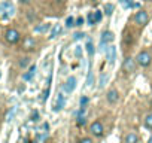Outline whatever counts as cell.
I'll use <instances>...</instances> for the list:
<instances>
[{
  "label": "cell",
  "mask_w": 152,
  "mask_h": 143,
  "mask_svg": "<svg viewBox=\"0 0 152 143\" xmlns=\"http://www.w3.org/2000/svg\"><path fill=\"white\" fill-rule=\"evenodd\" d=\"M136 63L140 67H148L152 63V57H151V54L148 51H142V52H139V55L136 58Z\"/></svg>",
  "instance_id": "1"
},
{
  "label": "cell",
  "mask_w": 152,
  "mask_h": 143,
  "mask_svg": "<svg viewBox=\"0 0 152 143\" xmlns=\"http://www.w3.org/2000/svg\"><path fill=\"white\" fill-rule=\"evenodd\" d=\"M5 39H6V42H9V43H17V42L20 40V33H18L17 30H14V28H9V30L5 33Z\"/></svg>",
  "instance_id": "2"
},
{
  "label": "cell",
  "mask_w": 152,
  "mask_h": 143,
  "mask_svg": "<svg viewBox=\"0 0 152 143\" xmlns=\"http://www.w3.org/2000/svg\"><path fill=\"white\" fill-rule=\"evenodd\" d=\"M90 130H91V133H93L96 137H102V136H103V131H104L103 124H102L100 121H94V122L91 124Z\"/></svg>",
  "instance_id": "3"
},
{
  "label": "cell",
  "mask_w": 152,
  "mask_h": 143,
  "mask_svg": "<svg viewBox=\"0 0 152 143\" xmlns=\"http://www.w3.org/2000/svg\"><path fill=\"white\" fill-rule=\"evenodd\" d=\"M14 6L9 3V2H3L2 5H0V12L3 14V17L5 18H8V17H11V15H14Z\"/></svg>",
  "instance_id": "4"
},
{
  "label": "cell",
  "mask_w": 152,
  "mask_h": 143,
  "mask_svg": "<svg viewBox=\"0 0 152 143\" xmlns=\"http://www.w3.org/2000/svg\"><path fill=\"white\" fill-rule=\"evenodd\" d=\"M134 21H136L139 26H145V24H148L149 17H148V14H146L145 11H139V12L136 14V17H134Z\"/></svg>",
  "instance_id": "5"
},
{
  "label": "cell",
  "mask_w": 152,
  "mask_h": 143,
  "mask_svg": "<svg viewBox=\"0 0 152 143\" xmlns=\"http://www.w3.org/2000/svg\"><path fill=\"white\" fill-rule=\"evenodd\" d=\"M136 60H133L131 57H127L125 60H124V64H122V69L125 70V72H134V69H136Z\"/></svg>",
  "instance_id": "6"
},
{
  "label": "cell",
  "mask_w": 152,
  "mask_h": 143,
  "mask_svg": "<svg viewBox=\"0 0 152 143\" xmlns=\"http://www.w3.org/2000/svg\"><path fill=\"white\" fill-rule=\"evenodd\" d=\"M75 88H76V79H75L73 76H70V78L66 81V84H64V91H66L67 94H72V93L75 91Z\"/></svg>",
  "instance_id": "7"
},
{
  "label": "cell",
  "mask_w": 152,
  "mask_h": 143,
  "mask_svg": "<svg viewBox=\"0 0 152 143\" xmlns=\"http://www.w3.org/2000/svg\"><path fill=\"white\" fill-rule=\"evenodd\" d=\"M34 46H36V42H34L33 37H30V36L24 37V40H23V48H24L26 51H31V49H34Z\"/></svg>",
  "instance_id": "8"
},
{
  "label": "cell",
  "mask_w": 152,
  "mask_h": 143,
  "mask_svg": "<svg viewBox=\"0 0 152 143\" xmlns=\"http://www.w3.org/2000/svg\"><path fill=\"white\" fill-rule=\"evenodd\" d=\"M115 54H116L115 46H107V48H106V57H107V63H109L110 66L115 63Z\"/></svg>",
  "instance_id": "9"
},
{
  "label": "cell",
  "mask_w": 152,
  "mask_h": 143,
  "mask_svg": "<svg viewBox=\"0 0 152 143\" xmlns=\"http://www.w3.org/2000/svg\"><path fill=\"white\" fill-rule=\"evenodd\" d=\"M106 98H107V101H109L110 104H113V103H116V101H118L119 94H118V91H116V90H110V91L106 94Z\"/></svg>",
  "instance_id": "10"
},
{
  "label": "cell",
  "mask_w": 152,
  "mask_h": 143,
  "mask_svg": "<svg viewBox=\"0 0 152 143\" xmlns=\"http://www.w3.org/2000/svg\"><path fill=\"white\" fill-rule=\"evenodd\" d=\"M63 107H64V96L58 94V97L55 100V104H54V112H60Z\"/></svg>",
  "instance_id": "11"
},
{
  "label": "cell",
  "mask_w": 152,
  "mask_h": 143,
  "mask_svg": "<svg viewBox=\"0 0 152 143\" xmlns=\"http://www.w3.org/2000/svg\"><path fill=\"white\" fill-rule=\"evenodd\" d=\"M124 142H125V143H139V137H137V134H136V133L130 131V133H127V134H125Z\"/></svg>",
  "instance_id": "12"
},
{
  "label": "cell",
  "mask_w": 152,
  "mask_h": 143,
  "mask_svg": "<svg viewBox=\"0 0 152 143\" xmlns=\"http://www.w3.org/2000/svg\"><path fill=\"white\" fill-rule=\"evenodd\" d=\"M113 39H115V36H113V33H112V31H104V33L102 34V45L109 43V42H112Z\"/></svg>",
  "instance_id": "13"
},
{
  "label": "cell",
  "mask_w": 152,
  "mask_h": 143,
  "mask_svg": "<svg viewBox=\"0 0 152 143\" xmlns=\"http://www.w3.org/2000/svg\"><path fill=\"white\" fill-rule=\"evenodd\" d=\"M34 75H36V66H31V67H30V70L27 72V73H24L23 79H24V81H31Z\"/></svg>",
  "instance_id": "14"
},
{
  "label": "cell",
  "mask_w": 152,
  "mask_h": 143,
  "mask_svg": "<svg viewBox=\"0 0 152 143\" xmlns=\"http://www.w3.org/2000/svg\"><path fill=\"white\" fill-rule=\"evenodd\" d=\"M61 33V26L60 24H55L54 27H52V31H51V36H49V39H54L57 34H60Z\"/></svg>",
  "instance_id": "15"
},
{
  "label": "cell",
  "mask_w": 152,
  "mask_h": 143,
  "mask_svg": "<svg viewBox=\"0 0 152 143\" xmlns=\"http://www.w3.org/2000/svg\"><path fill=\"white\" fill-rule=\"evenodd\" d=\"M49 27H51L49 24H40V26H36V27H34V31H36V33H43V31H46Z\"/></svg>",
  "instance_id": "16"
},
{
  "label": "cell",
  "mask_w": 152,
  "mask_h": 143,
  "mask_svg": "<svg viewBox=\"0 0 152 143\" xmlns=\"http://www.w3.org/2000/svg\"><path fill=\"white\" fill-rule=\"evenodd\" d=\"M104 12H106V15H112V12H113V5H112V3H106V5H104Z\"/></svg>",
  "instance_id": "17"
},
{
  "label": "cell",
  "mask_w": 152,
  "mask_h": 143,
  "mask_svg": "<svg viewBox=\"0 0 152 143\" xmlns=\"http://www.w3.org/2000/svg\"><path fill=\"white\" fill-rule=\"evenodd\" d=\"M28 63H30V58H28V57H24V58H21V60H20V67H23V69H24V67H27V66H28Z\"/></svg>",
  "instance_id": "18"
},
{
  "label": "cell",
  "mask_w": 152,
  "mask_h": 143,
  "mask_svg": "<svg viewBox=\"0 0 152 143\" xmlns=\"http://www.w3.org/2000/svg\"><path fill=\"white\" fill-rule=\"evenodd\" d=\"M145 125L148 128H152V113H149L146 118H145Z\"/></svg>",
  "instance_id": "19"
},
{
  "label": "cell",
  "mask_w": 152,
  "mask_h": 143,
  "mask_svg": "<svg viewBox=\"0 0 152 143\" xmlns=\"http://www.w3.org/2000/svg\"><path fill=\"white\" fill-rule=\"evenodd\" d=\"M87 52H88V55H90V57H93V55H94V46H93V43H91V42H88V43H87Z\"/></svg>",
  "instance_id": "20"
},
{
  "label": "cell",
  "mask_w": 152,
  "mask_h": 143,
  "mask_svg": "<svg viewBox=\"0 0 152 143\" xmlns=\"http://www.w3.org/2000/svg\"><path fill=\"white\" fill-rule=\"evenodd\" d=\"M75 23H76V21H75V18H73V17H69V18L66 20V26H67L69 28H70V27H73V26H75Z\"/></svg>",
  "instance_id": "21"
},
{
  "label": "cell",
  "mask_w": 152,
  "mask_h": 143,
  "mask_svg": "<svg viewBox=\"0 0 152 143\" xmlns=\"http://www.w3.org/2000/svg\"><path fill=\"white\" fill-rule=\"evenodd\" d=\"M106 81H107V75H104V73H103V75L100 76V88H103V87H104Z\"/></svg>",
  "instance_id": "22"
},
{
  "label": "cell",
  "mask_w": 152,
  "mask_h": 143,
  "mask_svg": "<svg viewBox=\"0 0 152 143\" xmlns=\"http://www.w3.org/2000/svg\"><path fill=\"white\" fill-rule=\"evenodd\" d=\"M79 104H81V107H85L87 104H88V97H81V100H79Z\"/></svg>",
  "instance_id": "23"
},
{
  "label": "cell",
  "mask_w": 152,
  "mask_h": 143,
  "mask_svg": "<svg viewBox=\"0 0 152 143\" xmlns=\"http://www.w3.org/2000/svg\"><path fill=\"white\" fill-rule=\"evenodd\" d=\"M96 24V20H94V14H90L88 15V26H94Z\"/></svg>",
  "instance_id": "24"
},
{
  "label": "cell",
  "mask_w": 152,
  "mask_h": 143,
  "mask_svg": "<svg viewBox=\"0 0 152 143\" xmlns=\"http://www.w3.org/2000/svg\"><path fill=\"white\" fill-rule=\"evenodd\" d=\"M75 55L78 57V58L82 55V46H76V49H75Z\"/></svg>",
  "instance_id": "25"
},
{
  "label": "cell",
  "mask_w": 152,
  "mask_h": 143,
  "mask_svg": "<svg viewBox=\"0 0 152 143\" xmlns=\"http://www.w3.org/2000/svg\"><path fill=\"white\" fill-rule=\"evenodd\" d=\"M94 20H96V24L102 21V12H94Z\"/></svg>",
  "instance_id": "26"
},
{
  "label": "cell",
  "mask_w": 152,
  "mask_h": 143,
  "mask_svg": "<svg viewBox=\"0 0 152 143\" xmlns=\"http://www.w3.org/2000/svg\"><path fill=\"white\" fill-rule=\"evenodd\" d=\"M85 122H87V121H85V118L79 115V116H78V124H79V125H85Z\"/></svg>",
  "instance_id": "27"
},
{
  "label": "cell",
  "mask_w": 152,
  "mask_h": 143,
  "mask_svg": "<svg viewBox=\"0 0 152 143\" xmlns=\"http://www.w3.org/2000/svg\"><path fill=\"white\" fill-rule=\"evenodd\" d=\"M91 84H93V73L90 72V75H88V81H87V85H88V87H91Z\"/></svg>",
  "instance_id": "28"
},
{
  "label": "cell",
  "mask_w": 152,
  "mask_h": 143,
  "mask_svg": "<svg viewBox=\"0 0 152 143\" xmlns=\"http://www.w3.org/2000/svg\"><path fill=\"white\" fill-rule=\"evenodd\" d=\"M84 36H85L84 33H75V34H73V37H75V40H78V39H81V37H84Z\"/></svg>",
  "instance_id": "29"
},
{
  "label": "cell",
  "mask_w": 152,
  "mask_h": 143,
  "mask_svg": "<svg viewBox=\"0 0 152 143\" xmlns=\"http://www.w3.org/2000/svg\"><path fill=\"white\" fill-rule=\"evenodd\" d=\"M79 143H94V142H93V139H90V137H85V139H82Z\"/></svg>",
  "instance_id": "30"
},
{
  "label": "cell",
  "mask_w": 152,
  "mask_h": 143,
  "mask_svg": "<svg viewBox=\"0 0 152 143\" xmlns=\"http://www.w3.org/2000/svg\"><path fill=\"white\" fill-rule=\"evenodd\" d=\"M84 24V18L82 17H79L78 20H76V23H75V26H82Z\"/></svg>",
  "instance_id": "31"
},
{
  "label": "cell",
  "mask_w": 152,
  "mask_h": 143,
  "mask_svg": "<svg viewBox=\"0 0 152 143\" xmlns=\"http://www.w3.org/2000/svg\"><path fill=\"white\" fill-rule=\"evenodd\" d=\"M37 118H39V113H37V112H34V113L31 115V119H33V121H37Z\"/></svg>",
  "instance_id": "32"
},
{
  "label": "cell",
  "mask_w": 152,
  "mask_h": 143,
  "mask_svg": "<svg viewBox=\"0 0 152 143\" xmlns=\"http://www.w3.org/2000/svg\"><path fill=\"white\" fill-rule=\"evenodd\" d=\"M20 2H21V3H30L31 0H20Z\"/></svg>",
  "instance_id": "33"
},
{
  "label": "cell",
  "mask_w": 152,
  "mask_h": 143,
  "mask_svg": "<svg viewBox=\"0 0 152 143\" xmlns=\"http://www.w3.org/2000/svg\"><path fill=\"white\" fill-rule=\"evenodd\" d=\"M55 2H60L61 3V2H64V0H55Z\"/></svg>",
  "instance_id": "34"
},
{
  "label": "cell",
  "mask_w": 152,
  "mask_h": 143,
  "mask_svg": "<svg viewBox=\"0 0 152 143\" xmlns=\"http://www.w3.org/2000/svg\"><path fill=\"white\" fill-rule=\"evenodd\" d=\"M151 143H152V139H151Z\"/></svg>",
  "instance_id": "35"
}]
</instances>
